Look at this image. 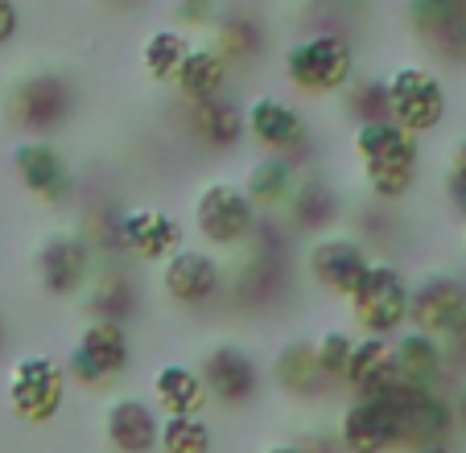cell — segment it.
I'll use <instances>...</instances> for the list:
<instances>
[{
  "instance_id": "10",
  "label": "cell",
  "mask_w": 466,
  "mask_h": 453,
  "mask_svg": "<svg viewBox=\"0 0 466 453\" xmlns=\"http://www.w3.org/2000/svg\"><path fill=\"white\" fill-rule=\"evenodd\" d=\"M37 264V280L50 297H71L96 272V247L83 231H54L34 256Z\"/></svg>"
},
{
  "instance_id": "29",
  "label": "cell",
  "mask_w": 466,
  "mask_h": 453,
  "mask_svg": "<svg viewBox=\"0 0 466 453\" xmlns=\"http://www.w3.org/2000/svg\"><path fill=\"white\" fill-rule=\"evenodd\" d=\"M215 45L223 50V58H228L231 66H236V62H252L264 45V29L252 13H228V17L219 21V37H215Z\"/></svg>"
},
{
  "instance_id": "33",
  "label": "cell",
  "mask_w": 466,
  "mask_h": 453,
  "mask_svg": "<svg viewBox=\"0 0 466 453\" xmlns=\"http://www.w3.org/2000/svg\"><path fill=\"white\" fill-rule=\"evenodd\" d=\"M330 210H335V198L322 186H301L293 194V223H301V226H318L322 215H330Z\"/></svg>"
},
{
  "instance_id": "1",
  "label": "cell",
  "mask_w": 466,
  "mask_h": 453,
  "mask_svg": "<svg viewBox=\"0 0 466 453\" xmlns=\"http://www.w3.org/2000/svg\"><path fill=\"white\" fill-rule=\"evenodd\" d=\"M355 157L363 169V186L371 198L380 202H400L417 182V166H421V140L417 132L400 128L392 116H376V120L355 124Z\"/></svg>"
},
{
  "instance_id": "5",
  "label": "cell",
  "mask_w": 466,
  "mask_h": 453,
  "mask_svg": "<svg viewBox=\"0 0 466 453\" xmlns=\"http://www.w3.org/2000/svg\"><path fill=\"white\" fill-rule=\"evenodd\" d=\"M128 363H132V342H128L124 322H112V317H91V322L83 326L79 342L71 347L66 375H71L75 384L99 392V388L116 384V379L128 371Z\"/></svg>"
},
{
  "instance_id": "38",
  "label": "cell",
  "mask_w": 466,
  "mask_h": 453,
  "mask_svg": "<svg viewBox=\"0 0 466 453\" xmlns=\"http://www.w3.org/2000/svg\"><path fill=\"white\" fill-rule=\"evenodd\" d=\"M413 453H458L450 441H430V445H417Z\"/></svg>"
},
{
  "instance_id": "18",
  "label": "cell",
  "mask_w": 466,
  "mask_h": 453,
  "mask_svg": "<svg viewBox=\"0 0 466 453\" xmlns=\"http://www.w3.org/2000/svg\"><path fill=\"white\" fill-rule=\"evenodd\" d=\"M343 384L355 396H388L400 388V367H396V342L384 334H363L355 338L351 363H347Z\"/></svg>"
},
{
  "instance_id": "25",
  "label": "cell",
  "mask_w": 466,
  "mask_h": 453,
  "mask_svg": "<svg viewBox=\"0 0 466 453\" xmlns=\"http://www.w3.org/2000/svg\"><path fill=\"white\" fill-rule=\"evenodd\" d=\"M190 132L207 148H236L248 136V112L228 96L203 99V104H190Z\"/></svg>"
},
{
  "instance_id": "17",
  "label": "cell",
  "mask_w": 466,
  "mask_h": 453,
  "mask_svg": "<svg viewBox=\"0 0 466 453\" xmlns=\"http://www.w3.org/2000/svg\"><path fill=\"white\" fill-rule=\"evenodd\" d=\"M409 29L430 50L466 58V0H409Z\"/></svg>"
},
{
  "instance_id": "23",
  "label": "cell",
  "mask_w": 466,
  "mask_h": 453,
  "mask_svg": "<svg viewBox=\"0 0 466 453\" xmlns=\"http://www.w3.org/2000/svg\"><path fill=\"white\" fill-rule=\"evenodd\" d=\"M396 367H400V384H413V388H438L441 375H446V342L433 338V334L421 330H409V334H396Z\"/></svg>"
},
{
  "instance_id": "27",
  "label": "cell",
  "mask_w": 466,
  "mask_h": 453,
  "mask_svg": "<svg viewBox=\"0 0 466 453\" xmlns=\"http://www.w3.org/2000/svg\"><path fill=\"white\" fill-rule=\"evenodd\" d=\"M244 190H248V198L256 202V210H281V206H289L293 194L301 190V177L289 157L268 153V157H260L248 169Z\"/></svg>"
},
{
  "instance_id": "7",
  "label": "cell",
  "mask_w": 466,
  "mask_h": 453,
  "mask_svg": "<svg viewBox=\"0 0 466 453\" xmlns=\"http://www.w3.org/2000/svg\"><path fill=\"white\" fill-rule=\"evenodd\" d=\"M66 367L54 363L46 355H25L17 367L9 371V404L21 420L29 425H46L62 412L66 400Z\"/></svg>"
},
{
  "instance_id": "15",
  "label": "cell",
  "mask_w": 466,
  "mask_h": 453,
  "mask_svg": "<svg viewBox=\"0 0 466 453\" xmlns=\"http://www.w3.org/2000/svg\"><path fill=\"white\" fill-rule=\"evenodd\" d=\"M396 417H400V433L405 445H430V441H446L450 428H454L458 412L450 400H441L438 388H413L400 384L392 392Z\"/></svg>"
},
{
  "instance_id": "24",
  "label": "cell",
  "mask_w": 466,
  "mask_h": 453,
  "mask_svg": "<svg viewBox=\"0 0 466 453\" xmlns=\"http://www.w3.org/2000/svg\"><path fill=\"white\" fill-rule=\"evenodd\" d=\"M231 79V62L223 58L219 45H194L186 66L177 70L174 91L186 99V104H203V99H215L228 91Z\"/></svg>"
},
{
  "instance_id": "14",
  "label": "cell",
  "mask_w": 466,
  "mask_h": 453,
  "mask_svg": "<svg viewBox=\"0 0 466 453\" xmlns=\"http://www.w3.org/2000/svg\"><path fill=\"white\" fill-rule=\"evenodd\" d=\"M203 384L207 392H211V400L228 404V408H239V404H248L256 396V388H260V371H256V358L248 355L244 347H236V342H219V347H211L203 355Z\"/></svg>"
},
{
  "instance_id": "2",
  "label": "cell",
  "mask_w": 466,
  "mask_h": 453,
  "mask_svg": "<svg viewBox=\"0 0 466 453\" xmlns=\"http://www.w3.org/2000/svg\"><path fill=\"white\" fill-rule=\"evenodd\" d=\"M285 79L301 96H339L355 83V45L343 34H309L285 50Z\"/></svg>"
},
{
  "instance_id": "31",
  "label": "cell",
  "mask_w": 466,
  "mask_h": 453,
  "mask_svg": "<svg viewBox=\"0 0 466 453\" xmlns=\"http://www.w3.org/2000/svg\"><path fill=\"white\" fill-rule=\"evenodd\" d=\"M161 449L166 453H211V428L203 417H166L161 425Z\"/></svg>"
},
{
  "instance_id": "16",
  "label": "cell",
  "mask_w": 466,
  "mask_h": 453,
  "mask_svg": "<svg viewBox=\"0 0 466 453\" xmlns=\"http://www.w3.org/2000/svg\"><path fill=\"white\" fill-rule=\"evenodd\" d=\"M244 112H248V136H252L264 153L289 157V153H298V148L309 140L306 116L277 96H256Z\"/></svg>"
},
{
  "instance_id": "21",
  "label": "cell",
  "mask_w": 466,
  "mask_h": 453,
  "mask_svg": "<svg viewBox=\"0 0 466 453\" xmlns=\"http://www.w3.org/2000/svg\"><path fill=\"white\" fill-rule=\"evenodd\" d=\"M104 433L120 453H149L153 445H161V420L145 400L128 396V400L107 404Z\"/></svg>"
},
{
  "instance_id": "3",
  "label": "cell",
  "mask_w": 466,
  "mask_h": 453,
  "mask_svg": "<svg viewBox=\"0 0 466 453\" xmlns=\"http://www.w3.org/2000/svg\"><path fill=\"white\" fill-rule=\"evenodd\" d=\"M384 104H388V116L400 128L417 132V136L441 128V120L450 112V96H446V83L438 79V70L417 66V62L396 66L384 79Z\"/></svg>"
},
{
  "instance_id": "22",
  "label": "cell",
  "mask_w": 466,
  "mask_h": 453,
  "mask_svg": "<svg viewBox=\"0 0 466 453\" xmlns=\"http://www.w3.org/2000/svg\"><path fill=\"white\" fill-rule=\"evenodd\" d=\"M153 400L166 417H203L211 392L203 384V371H194L186 363H166L153 375Z\"/></svg>"
},
{
  "instance_id": "20",
  "label": "cell",
  "mask_w": 466,
  "mask_h": 453,
  "mask_svg": "<svg viewBox=\"0 0 466 453\" xmlns=\"http://www.w3.org/2000/svg\"><path fill=\"white\" fill-rule=\"evenodd\" d=\"M66 112H71V83L58 79V75H34L13 91V116H17V124H25L34 132L62 124Z\"/></svg>"
},
{
  "instance_id": "35",
  "label": "cell",
  "mask_w": 466,
  "mask_h": 453,
  "mask_svg": "<svg viewBox=\"0 0 466 453\" xmlns=\"http://www.w3.org/2000/svg\"><path fill=\"white\" fill-rule=\"evenodd\" d=\"M174 9V21L177 25H207L211 21V13H215V0H174L169 5Z\"/></svg>"
},
{
  "instance_id": "6",
  "label": "cell",
  "mask_w": 466,
  "mask_h": 453,
  "mask_svg": "<svg viewBox=\"0 0 466 453\" xmlns=\"http://www.w3.org/2000/svg\"><path fill=\"white\" fill-rule=\"evenodd\" d=\"M409 297H413V285L405 280V272L396 264H371L368 277L360 280L347 306H351V317L363 334H384L392 338L400 326H409Z\"/></svg>"
},
{
  "instance_id": "30",
  "label": "cell",
  "mask_w": 466,
  "mask_h": 453,
  "mask_svg": "<svg viewBox=\"0 0 466 453\" xmlns=\"http://www.w3.org/2000/svg\"><path fill=\"white\" fill-rule=\"evenodd\" d=\"M91 309H96V317L124 322V317L137 309V293H132V285L120 272H104V277L96 280V288H91Z\"/></svg>"
},
{
  "instance_id": "12",
  "label": "cell",
  "mask_w": 466,
  "mask_h": 453,
  "mask_svg": "<svg viewBox=\"0 0 466 453\" xmlns=\"http://www.w3.org/2000/svg\"><path fill=\"white\" fill-rule=\"evenodd\" d=\"M466 317V285L458 277H425L409 297V326L446 342Z\"/></svg>"
},
{
  "instance_id": "34",
  "label": "cell",
  "mask_w": 466,
  "mask_h": 453,
  "mask_svg": "<svg viewBox=\"0 0 466 453\" xmlns=\"http://www.w3.org/2000/svg\"><path fill=\"white\" fill-rule=\"evenodd\" d=\"M446 194L458 215H466V140H458L446 161Z\"/></svg>"
},
{
  "instance_id": "19",
  "label": "cell",
  "mask_w": 466,
  "mask_h": 453,
  "mask_svg": "<svg viewBox=\"0 0 466 453\" xmlns=\"http://www.w3.org/2000/svg\"><path fill=\"white\" fill-rule=\"evenodd\" d=\"M13 166H17L21 186H25L34 198L50 202V206L71 198L75 177L54 145H46V140H25V145H17V153H13Z\"/></svg>"
},
{
  "instance_id": "37",
  "label": "cell",
  "mask_w": 466,
  "mask_h": 453,
  "mask_svg": "<svg viewBox=\"0 0 466 453\" xmlns=\"http://www.w3.org/2000/svg\"><path fill=\"white\" fill-rule=\"evenodd\" d=\"M446 350H450V355H454V358H466V317H462V322H458V330L446 338Z\"/></svg>"
},
{
  "instance_id": "11",
  "label": "cell",
  "mask_w": 466,
  "mask_h": 453,
  "mask_svg": "<svg viewBox=\"0 0 466 453\" xmlns=\"http://www.w3.org/2000/svg\"><path fill=\"white\" fill-rule=\"evenodd\" d=\"M371 264L376 260L368 256V247L347 236H322L306 252V272L314 277V285L326 288L330 297H343V301L360 288V280L368 277Z\"/></svg>"
},
{
  "instance_id": "40",
  "label": "cell",
  "mask_w": 466,
  "mask_h": 453,
  "mask_svg": "<svg viewBox=\"0 0 466 453\" xmlns=\"http://www.w3.org/2000/svg\"><path fill=\"white\" fill-rule=\"evenodd\" d=\"M454 412H458V420H462V425H466V392H462V396H458V404H454Z\"/></svg>"
},
{
  "instance_id": "41",
  "label": "cell",
  "mask_w": 466,
  "mask_h": 453,
  "mask_svg": "<svg viewBox=\"0 0 466 453\" xmlns=\"http://www.w3.org/2000/svg\"><path fill=\"white\" fill-rule=\"evenodd\" d=\"M462 239H466V236H462Z\"/></svg>"
},
{
  "instance_id": "39",
  "label": "cell",
  "mask_w": 466,
  "mask_h": 453,
  "mask_svg": "<svg viewBox=\"0 0 466 453\" xmlns=\"http://www.w3.org/2000/svg\"><path fill=\"white\" fill-rule=\"evenodd\" d=\"M264 453H306V449H298V445H273V449H264Z\"/></svg>"
},
{
  "instance_id": "36",
  "label": "cell",
  "mask_w": 466,
  "mask_h": 453,
  "mask_svg": "<svg viewBox=\"0 0 466 453\" xmlns=\"http://www.w3.org/2000/svg\"><path fill=\"white\" fill-rule=\"evenodd\" d=\"M21 17H17V5L13 0H0V45L13 42V34H17Z\"/></svg>"
},
{
  "instance_id": "9",
  "label": "cell",
  "mask_w": 466,
  "mask_h": 453,
  "mask_svg": "<svg viewBox=\"0 0 466 453\" xmlns=\"http://www.w3.org/2000/svg\"><path fill=\"white\" fill-rule=\"evenodd\" d=\"M339 441L347 453H392L405 445L400 417H396L392 392L388 396H355L339 420Z\"/></svg>"
},
{
  "instance_id": "8",
  "label": "cell",
  "mask_w": 466,
  "mask_h": 453,
  "mask_svg": "<svg viewBox=\"0 0 466 453\" xmlns=\"http://www.w3.org/2000/svg\"><path fill=\"white\" fill-rule=\"evenodd\" d=\"M116 247L141 264H166L186 247V231L174 215L157 206H132L116 218Z\"/></svg>"
},
{
  "instance_id": "4",
  "label": "cell",
  "mask_w": 466,
  "mask_h": 453,
  "mask_svg": "<svg viewBox=\"0 0 466 453\" xmlns=\"http://www.w3.org/2000/svg\"><path fill=\"white\" fill-rule=\"evenodd\" d=\"M256 223H260L256 202L248 198L244 186L228 177L207 182L194 198V226L211 247H244L256 236Z\"/></svg>"
},
{
  "instance_id": "28",
  "label": "cell",
  "mask_w": 466,
  "mask_h": 453,
  "mask_svg": "<svg viewBox=\"0 0 466 453\" xmlns=\"http://www.w3.org/2000/svg\"><path fill=\"white\" fill-rule=\"evenodd\" d=\"M190 37L182 34V29H174V25H161V29H153L149 37H145V45H141V66H145V75H149L153 83H174L177 79V70L186 66V58H190Z\"/></svg>"
},
{
  "instance_id": "32",
  "label": "cell",
  "mask_w": 466,
  "mask_h": 453,
  "mask_svg": "<svg viewBox=\"0 0 466 453\" xmlns=\"http://www.w3.org/2000/svg\"><path fill=\"white\" fill-rule=\"evenodd\" d=\"M314 347H318V363H322L326 379H330V384H343L347 363H351V350H355V334H347V330H326L322 338L314 342Z\"/></svg>"
},
{
  "instance_id": "13",
  "label": "cell",
  "mask_w": 466,
  "mask_h": 453,
  "mask_svg": "<svg viewBox=\"0 0 466 453\" xmlns=\"http://www.w3.org/2000/svg\"><path fill=\"white\" fill-rule=\"evenodd\" d=\"M219 288H223V264L211 252H203V247H182L161 268V293L174 306H186V309L207 306V301L219 297Z\"/></svg>"
},
{
  "instance_id": "26",
  "label": "cell",
  "mask_w": 466,
  "mask_h": 453,
  "mask_svg": "<svg viewBox=\"0 0 466 453\" xmlns=\"http://www.w3.org/2000/svg\"><path fill=\"white\" fill-rule=\"evenodd\" d=\"M273 379L285 388L289 396H322L330 388L322 363H318V347L306 338H293L277 350L273 358Z\"/></svg>"
}]
</instances>
